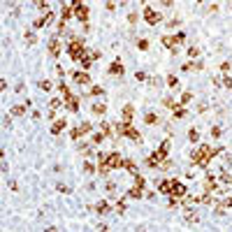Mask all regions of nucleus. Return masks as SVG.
Segmentation results:
<instances>
[{"label":"nucleus","instance_id":"f257e3e1","mask_svg":"<svg viewBox=\"0 0 232 232\" xmlns=\"http://www.w3.org/2000/svg\"><path fill=\"white\" fill-rule=\"evenodd\" d=\"M218 149H211V146H200L197 151L193 153V158H195V163L197 165H207L209 163V156H214Z\"/></svg>","mask_w":232,"mask_h":232},{"label":"nucleus","instance_id":"f03ea898","mask_svg":"<svg viewBox=\"0 0 232 232\" xmlns=\"http://www.w3.org/2000/svg\"><path fill=\"white\" fill-rule=\"evenodd\" d=\"M67 51H70V56H72V58H81V51H84V47H81L79 42H72Z\"/></svg>","mask_w":232,"mask_h":232},{"label":"nucleus","instance_id":"7ed1b4c3","mask_svg":"<svg viewBox=\"0 0 232 232\" xmlns=\"http://www.w3.org/2000/svg\"><path fill=\"white\" fill-rule=\"evenodd\" d=\"M121 133H123V135H128V137H133V139H137V130H135L130 123H126V126L121 128Z\"/></svg>","mask_w":232,"mask_h":232},{"label":"nucleus","instance_id":"20e7f679","mask_svg":"<svg viewBox=\"0 0 232 232\" xmlns=\"http://www.w3.org/2000/svg\"><path fill=\"white\" fill-rule=\"evenodd\" d=\"M174 190V181H160V193H172Z\"/></svg>","mask_w":232,"mask_h":232},{"label":"nucleus","instance_id":"39448f33","mask_svg":"<svg viewBox=\"0 0 232 232\" xmlns=\"http://www.w3.org/2000/svg\"><path fill=\"white\" fill-rule=\"evenodd\" d=\"M63 128H65V121H56V123L51 126V133L58 135V133H63Z\"/></svg>","mask_w":232,"mask_h":232},{"label":"nucleus","instance_id":"423d86ee","mask_svg":"<svg viewBox=\"0 0 232 232\" xmlns=\"http://www.w3.org/2000/svg\"><path fill=\"white\" fill-rule=\"evenodd\" d=\"M146 21H149V23H156V21H158V14L149 9V12H146Z\"/></svg>","mask_w":232,"mask_h":232},{"label":"nucleus","instance_id":"0eeeda50","mask_svg":"<svg viewBox=\"0 0 232 232\" xmlns=\"http://www.w3.org/2000/svg\"><path fill=\"white\" fill-rule=\"evenodd\" d=\"M104 109H107V107H104V104H93V111H95V114H104Z\"/></svg>","mask_w":232,"mask_h":232},{"label":"nucleus","instance_id":"6e6552de","mask_svg":"<svg viewBox=\"0 0 232 232\" xmlns=\"http://www.w3.org/2000/svg\"><path fill=\"white\" fill-rule=\"evenodd\" d=\"M74 79H77L79 84H86V81H88V77H86V74H74Z\"/></svg>","mask_w":232,"mask_h":232},{"label":"nucleus","instance_id":"1a4fd4ad","mask_svg":"<svg viewBox=\"0 0 232 232\" xmlns=\"http://www.w3.org/2000/svg\"><path fill=\"white\" fill-rule=\"evenodd\" d=\"M23 114V107H12V116H21Z\"/></svg>","mask_w":232,"mask_h":232},{"label":"nucleus","instance_id":"9d476101","mask_svg":"<svg viewBox=\"0 0 232 232\" xmlns=\"http://www.w3.org/2000/svg\"><path fill=\"white\" fill-rule=\"evenodd\" d=\"M130 116H133V107H126V109H123V118H126V121H128V118H130Z\"/></svg>","mask_w":232,"mask_h":232},{"label":"nucleus","instance_id":"9b49d317","mask_svg":"<svg viewBox=\"0 0 232 232\" xmlns=\"http://www.w3.org/2000/svg\"><path fill=\"white\" fill-rule=\"evenodd\" d=\"M165 153H167V146H160V149H158V153H156V156H158V158H165Z\"/></svg>","mask_w":232,"mask_h":232},{"label":"nucleus","instance_id":"f8f14e48","mask_svg":"<svg viewBox=\"0 0 232 232\" xmlns=\"http://www.w3.org/2000/svg\"><path fill=\"white\" fill-rule=\"evenodd\" d=\"M118 72H121V63H114L111 65V74H118Z\"/></svg>","mask_w":232,"mask_h":232},{"label":"nucleus","instance_id":"ddd939ff","mask_svg":"<svg viewBox=\"0 0 232 232\" xmlns=\"http://www.w3.org/2000/svg\"><path fill=\"white\" fill-rule=\"evenodd\" d=\"M49 49H51V54H58V42H51Z\"/></svg>","mask_w":232,"mask_h":232},{"label":"nucleus","instance_id":"4468645a","mask_svg":"<svg viewBox=\"0 0 232 232\" xmlns=\"http://www.w3.org/2000/svg\"><path fill=\"white\" fill-rule=\"evenodd\" d=\"M39 86H42V91H51V84H49V81H42Z\"/></svg>","mask_w":232,"mask_h":232},{"label":"nucleus","instance_id":"2eb2a0df","mask_svg":"<svg viewBox=\"0 0 232 232\" xmlns=\"http://www.w3.org/2000/svg\"><path fill=\"white\" fill-rule=\"evenodd\" d=\"M146 165H149V167H156L158 163H156V158H146Z\"/></svg>","mask_w":232,"mask_h":232},{"label":"nucleus","instance_id":"dca6fc26","mask_svg":"<svg viewBox=\"0 0 232 232\" xmlns=\"http://www.w3.org/2000/svg\"><path fill=\"white\" fill-rule=\"evenodd\" d=\"M107 209H109L107 202H100V204H98V211H107Z\"/></svg>","mask_w":232,"mask_h":232},{"label":"nucleus","instance_id":"f3484780","mask_svg":"<svg viewBox=\"0 0 232 232\" xmlns=\"http://www.w3.org/2000/svg\"><path fill=\"white\" fill-rule=\"evenodd\" d=\"M130 195H133V197H139V195H142V190H139V188H133V190H130Z\"/></svg>","mask_w":232,"mask_h":232},{"label":"nucleus","instance_id":"a211bd4d","mask_svg":"<svg viewBox=\"0 0 232 232\" xmlns=\"http://www.w3.org/2000/svg\"><path fill=\"white\" fill-rule=\"evenodd\" d=\"M197 137H200L197 130H190V139H193V142H197Z\"/></svg>","mask_w":232,"mask_h":232}]
</instances>
